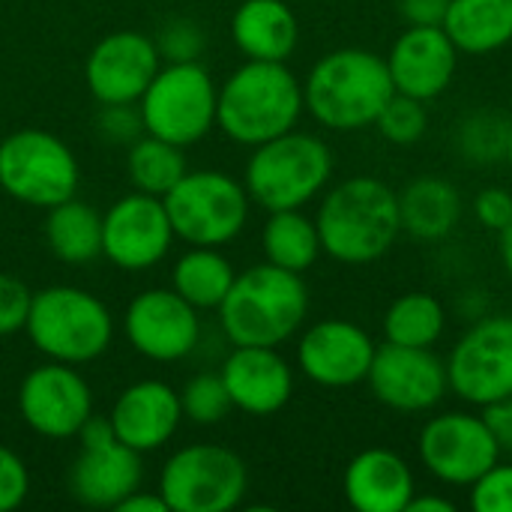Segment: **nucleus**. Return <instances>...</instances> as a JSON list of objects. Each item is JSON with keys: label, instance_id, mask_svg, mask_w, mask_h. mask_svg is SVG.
<instances>
[{"label": "nucleus", "instance_id": "2eb2a0df", "mask_svg": "<svg viewBox=\"0 0 512 512\" xmlns=\"http://www.w3.org/2000/svg\"><path fill=\"white\" fill-rule=\"evenodd\" d=\"M18 411L24 423L42 438H75L93 414L87 381L69 363L36 366L18 390Z\"/></svg>", "mask_w": 512, "mask_h": 512}, {"label": "nucleus", "instance_id": "6e6552de", "mask_svg": "<svg viewBox=\"0 0 512 512\" xmlns=\"http://www.w3.org/2000/svg\"><path fill=\"white\" fill-rule=\"evenodd\" d=\"M162 201L174 237L189 246H225L249 219V192L225 171H186Z\"/></svg>", "mask_w": 512, "mask_h": 512}, {"label": "nucleus", "instance_id": "a19ab883", "mask_svg": "<svg viewBox=\"0 0 512 512\" xmlns=\"http://www.w3.org/2000/svg\"><path fill=\"white\" fill-rule=\"evenodd\" d=\"M480 414L489 423V429H492V435H495V441L501 447V456H512V396L480 408Z\"/></svg>", "mask_w": 512, "mask_h": 512}, {"label": "nucleus", "instance_id": "473e14b6", "mask_svg": "<svg viewBox=\"0 0 512 512\" xmlns=\"http://www.w3.org/2000/svg\"><path fill=\"white\" fill-rule=\"evenodd\" d=\"M375 129L390 144H399V147L417 144L426 135V129H429L426 102H420L414 96H405V93H393V99L378 114Z\"/></svg>", "mask_w": 512, "mask_h": 512}, {"label": "nucleus", "instance_id": "f257e3e1", "mask_svg": "<svg viewBox=\"0 0 512 512\" xmlns=\"http://www.w3.org/2000/svg\"><path fill=\"white\" fill-rule=\"evenodd\" d=\"M321 249L339 264H375L402 237L399 192L378 177L357 174L336 183L315 216Z\"/></svg>", "mask_w": 512, "mask_h": 512}, {"label": "nucleus", "instance_id": "4468645a", "mask_svg": "<svg viewBox=\"0 0 512 512\" xmlns=\"http://www.w3.org/2000/svg\"><path fill=\"white\" fill-rule=\"evenodd\" d=\"M366 384L384 408L399 414L435 411L450 393L447 360H441L435 348H408L393 342L375 348Z\"/></svg>", "mask_w": 512, "mask_h": 512}, {"label": "nucleus", "instance_id": "f8f14e48", "mask_svg": "<svg viewBox=\"0 0 512 512\" xmlns=\"http://www.w3.org/2000/svg\"><path fill=\"white\" fill-rule=\"evenodd\" d=\"M81 453L69 468V492L93 510H117V504L141 489V453L126 447L108 417H93L81 426Z\"/></svg>", "mask_w": 512, "mask_h": 512}, {"label": "nucleus", "instance_id": "7ed1b4c3", "mask_svg": "<svg viewBox=\"0 0 512 512\" xmlns=\"http://www.w3.org/2000/svg\"><path fill=\"white\" fill-rule=\"evenodd\" d=\"M303 111V81L279 60H246L225 78L216 96L219 129L246 147L297 129Z\"/></svg>", "mask_w": 512, "mask_h": 512}, {"label": "nucleus", "instance_id": "37998d69", "mask_svg": "<svg viewBox=\"0 0 512 512\" xmlns=\"http://www.w3.org/2000/svg\"><path fill=\"white\" fill-rule=\"evenodd\" d=\"M117 512H171L168 510V504H165V498L156 492V495H150V492H141V489H135L132 495H126L120 504H117Z\"/></svg>", "mask_w": 512, "mask_h": 512}, {"label": "nucleus", "instance_id": "4c0bfd02", "mask_svg": "<svg viewBox=\"0 0 512 512\" xmlns=\"http://www.w3.org/2000/svg\"><path fill=\"white\" fill-rule=\"evenodd\" d=\"M474 219L486 228L501 234L512 222V192L504 186H486L474 195Z\"/></svg>", "mask_w": 512, "mask_h": 512}, {"label": "nucleus", "instance_id": "39448f33", "mask_svg": "<svg viewBox=\"0 0 512 512\" xmlns=\"http://www.w3.org/2000/svg\"><path fill=\"white\" fill-rule=\"evenodd\" d=\"M333 177L330 147L309 132H285L258 147L246 162V192L249 201L264 210H303L312 198L324 192Z\"/></svg>", "mask_w": 512, "mask_h": 512}, {"label": "nucleus", "instance_id": "49530a36", "mask_svg": "<svg viewBox=\"0 0 512 512\" xmlns=\"http://www.w3.org/2000/svg\"><path fill=\"white\" fill-rule=\"evenodd\" d=\"M504 162L512 168V129H510V138H507V150H504Z\"/></svg>", "mask_w": 512, "mask_h": 512}, {"label": "nucleus", "instance_id": "ddd939ff", "mask_svg": "<svg viewBox=\"0 0 512 512\" xmlns=\"http://www.w3.org/2000/svg\"><path fill=\"white\" fill-rule=\"evenodd\" d=\"M417 456L438 483L468 489L501 459V447L483 414L447 411L426 420L417 438Z\"/></svg>", "mask_w": 512, "mask_h": 512}, {"label": "nucleus", "instance_id": "1a4fd4ad", "mask_svg": "<svg viewBox=\"0 0 512 512\" xmlns=\"http://www.w3.org/2000/svg\"><path fill=\"white\" fill-rule=\"evenodd\" d=\"M249 489L246 462L216 444L177 450L159 477V495L171 512H228L240 507Z\"/></svg>", "mask_w": 512, "mask_h": 512}, {"label": "nucleus", "instance_id": "dca6fc26", "mask_svg": "<svg viewBox=\"0 0 512 512\" xmlns=\"http://www.w3.org/2000/svg\"><path fill=\"white\" fill-rule=\"evenodd\" d=\"M174 240L165 201L147 192L120 198L102 216V255L120 270H147L159 264Z\"/></svg>", "mask_w": 512, "mask_h": 512}, {"label": "nucleus", "instance_id": "412c9836", "mask_svg": "<svg viewBox=\"0 0 512 512\" xmlns=\"http://www.w3.org/2000/svg\"><path fill=\"white\" fill-rule=\"evenodd\" d=\"M219 375L234 408L252 417H270L282 411L294 393V372L276 348L234 345Z\"/></svg>", "mask_w": 512, "mask_h": 512}, {"label": "nucleus", "instance_id": "6ab92c4d", "mask_svg": "<svg viewBox=\"0 0 512 512\" xmlns=\"http://www.w3.org/2000/svg\"><path fill=\"white\" fill-rule=\"evenodd\" d=\"M159 72V48L138 30L99 39L84 63V81L102 105H132Z\"/></svg>", "mask_w": 512, "mask_h": 512}, {"label": "nucleus", "instance_id": "9b49d317", "mask_svg": "<svg viewBox=\"0 0 512 512\" xmlns=\"http://www.w3.org/2000/svg\"><path fill=\"white\" fill-rule=\"evenodd\" d=\"M447 378L450 393L474 408L512 396V315L474 321L447 357Z\"/></svg>", "mask_w": 512, "mask_h": 512}, {"label": "nucleus", "instance_id": "b1692460", "mask_svg": "<svg viewBox=\"0 0 512 512\" xmlns=\"http://www.w3.org/2000/svg\"><path fill=\"white\" fill-rule=\"evenodd\" d=\"M231 39L249 60L285 63L300 42V21L285 0H243L231 18Z\"/></svg>", "mask_w": 512, "mask_h": 512}, {"label": "nucleus", "instance_id": "f3484780", "mask_svg": "<svg viewBox=\"0 0 512 512\" xmlns=\"http://www.w3.org/2000/svg\"><path fill=\"white\" fill-rule=\"evenodd\" d=\"M126 339L129 345L156 363H174L195 351L201 324L198 309L186 303L177 291L150 288L141 291L126 309Z\"/></svg>", "mask_w": 512, "mask_h": 512}, {"label": "nucleus", "instance_id": "0eeeda50", "mask_svg": "<svg viewBox=\"0 0 512 512\" xmlns=\"http://www.w3.org/2000/svg\"><path fill=\"white\" fill-rule=\"evenodd\" d=\"M216 96L219 90L198 60H171L138 99L141 123L147 135L189 147L216 126Z\"/></svg>", "mask_w": 512, "mask_h": 512}, {"label": "nucleus", "instance_id": "e433bc0d", "mask_svg": "<svg viewBox=\"0 0 512 512\" xmlns=\"http://www.w3.org/2000/svg\"><path fill=\"white\" fill-rule=\"evenodd\" d=\"M30 492V474L24 462L0 444V512H12L24 504Z\"/></svg>", "mask_w": 512, "mask_h": 512}, {"label": "nucleus", "instance_id": "7c9ffc66", "mask_svg": "<svg viewBox=\"0 0 512 512\" xmlns=\"http://www.w3.org/2000/svg\"><path fill=\"white\" fill-rule=\"evenodd\" d=\"M126 168H129V177H132L135 189L147 192V195H156V198H165L183 180V174L189 171L183 147H177V144H171L165 138H156V135L138 138L129 147Z\"/></svg>", "mask_w": 512, "mask_h": 512}, {"label": "nucleus", "instance_id": "393cba45", "mask_svg": "<svg viewBox=\"0 0 512 512\" xmlns=\"http://www.w3.org/2000/svg\"><path fill=\"white\" fill-rule=\"evenodd\" d=\"M399 216L402 234L435 243L456 231L462 219V195L450 180L438 174H423L399 192Z\"/></svg>", "mask_w": 512, "mask_h": 512}, {"label": "nucleus", "instance_id": "a211bd4d", "mask_svg": "<svg viewBox=\"0 0 512 512\" xmlns=\"http://www.w3.org/2000/svg\"><path fill=\"white\" fill-rule=\"evenodd\" d=\"M375 348V339L360 324L324 318L300 336L297 366L312 384L342 390L366 381Z\"/></svg>", "mask_w": 512, "mask_h": 512}, {"label": "nucleus", "instance_id": "ea45409f", "mask_svg": "<svg viewBox=\"0 0 512 512\" xmlns=\"http://www.w3.org/2000/svg\"><path fill=\"white\" fill-rule=\"evenodd\" d=\"M162 48L171 54V60H195V54L201 48V33L189 21H174L165 30V45Z\"/></svg>", "mask_w": 512, "mask_h": 512}, {"label": "nucleus", "instance_id": "c03bdc74", "mask_svg": "<svg viewBox=\"0 0 512 512\" xmlns=\"http://www.w3.org/2000/svg\"><path fill=\"white\" fill-rule=\"evenodd\" d=\"M405 512H456V501H450L444 495H435V492H420V495L411 498Z\"/></svg>", "mask_w": 512, "mask_h": 512}, {"label": "nucleus", "instance_id": "4be33fe9", "mask_svg": "<svg viewBox=\"0 0 512 512\" xmlns=\"http://www.w3.org/2000/svg\"><path fill=\"white\" fill-rule=\"evenodd\" d=\"M108 420L114 435L126 447L138 453H153L168 444L183 420L180 393H174L162 381H138L117 396Z\"/></svg>", "mask_w": 512, "mask_h": 512}, {"label": "nucleus", "instance_id": "bb28decb", "mask_svg": "<svg viewBox=\"0 0 512 512\" xmlns=\"http://www.w3.org/2000/svg\"><path fill=\"white\" fill-rule=\"evenodd\" d=\"M45 240L60 261L87 264L102 255V216L78 198L60 201L48 207Z\"/></svg>", "mask_w": 512, "mask_h": 512}, {"label": "nucleus", "instance_id": "c85d7f7f", "mask_svg": "<svg viewBox=\"0 0 512 512\" xmlns=\"http://www.w3.org/2000/svg\"><path fill=\"white\" fill-rule=\"evenodd\" d=\"M447 333V309L429 291H408L384 312V342L408 348H435Z\"/></svg>", "mask_w": 512, "mask_h": 512}, {"label": "nucleus", "instance_id": "423d86ee", "mask_svg": "<svg viewBox=\"0 0 512 512\" xmlns=\"http://www.w3.org/2000/svg\"><path fill=\"white\" fill-rule=\"evenodd\" d=\"M24 330L39 354L69 366L102 357L114 339V321L105 303L72 285L36 291Z\"/></svg>", "mask_w": 512, "mask_h": 512}, {"label": "nucleus", "instance_id": "79ce46f5", "mask_svg": "<svg viewBox=\"0 0 512 512\" xmlns=\"http://www.w3.org/2000/svg\"><path fill=\"white\" fill-rule=\"evenodd\" d=\"M450 0H399V15L405 24L417 27H441Z\"/></svg>", "mask_w": 512, "mask_h": 512}, {"label": "nucleus", "instance_id": "aec40b11", "mask_svg": "<svg viewBox=\"0 0 512 512\" xmlns=\"http://www.w3.org/2000/svg\"><path fill=\"white\" fill-rule=\"evenodd\" d=\"M384 60L396 93L414 96L420 102H432L441 93H447V87L453 84L459 69V48L453 45L444 27L408 24L396 36Z\"/></svg>", "mask_w": 512, "mask_h": 512}, {"label": "nucleus", "instance_id": "f03ea898", "mask_svg": "<svg viewBox=\"0 0 512 512\" xmlns=\"http://www.w3.org/2000/svg\"><path fill=\"white\" fill-rule=\"evenodd\" d=\"M393 93L387 60L369 48H336L324 54L303 81L306 111L333 132L375 126Z\"/></svg>", "mask_w": 512, "mask_h": 512}, {"label": "nucleus", "instance_id": "f704fd0d", "mask_svg": "<svg viewBox=\"0 0 512 512\" xmlns=\"http://www.w3.org/2000/svg\"><path fill=\"white\" fill-rule=\"evenodd\" d=\"M471 507L477 512H512V462H495L471 486Z\"/></svg>", "mask_w": 512, "mask_h": 512}, {"label": "nucleus", "instance_id": "20e7f679", "mask_svg": "<svg viewBox=\"0 0 512 512\" xmlns=\"http://www.w3.org/2000/svg\"><path fill=\"white\" fill-rule=\"evenodd\" d=\"M309 315V288L300 273L270 261L234 276L228 297L219 306V321L231 345L279 348Z\"/></svg>", "mask_w": 512, "mask_h": 512}, {"label": "nucleus", "instance_id": "a18cd8bd", "mask_svg": "<svg viewBox=\"0 0 512 512\" xmlns=\"http://www.w3.org/2000/svg\"><path fill=\"white\" fill-rule=\"evenodd\" d=\"M501 240H498V246H501V264H504V270H507V276L512 279V222L498 234Z\"/></svg>", "mask_w": 512, "mask_h": 512}, {"label": "nucleus", "instance_id": "cd10ccee", "mask_svg": "<svg viewBox=\"0 0 512 512\" xmlns=\"http://www.w3.org/2000/svg\"><path fill=\"white\" fill-rule=\"evenodd\" d=\"M261 246L270 264L300 276L324 255L318 225L303 210H273L261 231Z\"/></svg>", "mask_w": 512, "mask_h": 512}, {"label": "nucleus", "instance_id": "c756f323", "mask_svg": "<svg viewBox=\"0 0 512 512\" xmlns=\"http://www.w3.org/2000/svg\"><path fill=\"white\" fill-rule=\"evenodd\" d=\"M234 267L213 246H195L174 264V291L195 309H219L234 285Z\"/></svg>", "mask_w": 512, "mask_h": 512}, {"label": "nucleus", "instance_id": "2f4dec72", "mask_svg": "<svg viewBox=\"0 0 512 512\" xmlns=\"http://www.w3.org/2000/svg\"><path fill=\"white\" fill-rule=\"evenodd\" d=\"M180 408H183V417H189L192 423L216 426L231 414L234 402L228 396L222 375L204 372V375H195L186 381V387L180 393Z\"/></svg>", "mask_w": 512, "mask_h": 512}, {"label": "nucleus", "instance_id": "58836bf2", "mask_svg": "<svg viewBox=\"0 0 512 512\" xmlns=\"http://www.w3.org/2000/svg\"><path fill=\"white\" fill-rule=\"evenodd\" d=\"M99 126H102V135L108 141H129V138L138 135V129H144L141 111L132 114L129 105H105V111L99 117Z\"/></svg>", "mask_w": 512, "mask_h": 512}, {"label": "nucleus", "instance_id": "a878e982", "mask_svg": "<svg viewBox=\"0 0 512 512\" xmlns=\"http://www.w3.org/2000/svg\"><path fill=\"white\" fill-rule=\"evenodd\" d=\"M441 27L459 54H495L512 42V0H450Z\"/></svg>", "mask_w": 512, "mask_h": 512}, {"label": "nucleus", "instance_id": "c9c22d12", "mask_svg": "<svg viewBox=\"0 0 512 512\" xmlns=\"http://www.w3.org/2000/svg\"><path fill=\"white\" fill-rule=\"evenodd\" d=\"M30 300H33V294L21 279L0 273V336H12V333L24 330Z\"/></svg>", "mask_w": 512, "mask_h": 512}, {"label": "nucleus", "instance_id": "72a5a7b5", "mask_svg": "<svg viewBox=\"0 0 512 512\" xmlns=\"http://www.w3.org/2000/svg\"><path fill=\"white\" fill-rule=\"evenodd\" d=\"M512 123L504 120L501 114H474L462 123L459 129V144H462V153L468 159H477V162H492V159H504V150H507V138H510Z\"/></svg>", "mask_w": 512, "mask_h": 512}, {"label": "nucleus", "instance_id": "9d476101", "mask_svg": "<svg viewBox=\"0 0 512 512\" xmlns=\"http://www.w3.org/2000/svg\"><path fill=\"white\" fill-rule=\"evenodd\" d=\"M0 189L30 207H54L75 198L78 162L45 129H18L0 141Z\"/></svg>", "mask_w": 512, "mask_h": 512}, {"label": "nucleus", "instance_id": "5701e85b", "mask_svg": "<svg viewBox=\"0 0 512 512\" xmlns=\"http://www.w3.org/2000/svg\"><path fill=\"white\" fill-rule=\"evenodd\" d=\"M342 489L357 512H405L417 495V480L405 456L387 447H369L348 462Z\"/></svg>", "mask_w": 512, "mask_h": 512}]
</instances>
